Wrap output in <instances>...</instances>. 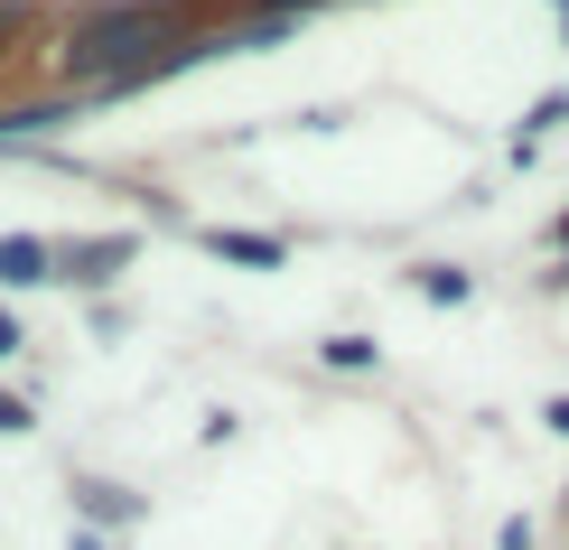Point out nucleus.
I'll return each mask as SVG.
<instances>
[{"instance_id": "nucleus-1", "label": "nucleus", "mask_w": 569, "mask_h": 550, "mask_svg": "<svg viewBox=\"0 0 569 550\" xmlns=\"http://www.w3.org/2000/svg\"><path fill=\"white\" fill-rule=\"evenodd\" d=\"M159 29H169V10H150V0H122V10H93L76 19V38H66V66L93 84H131V76H159Z\"/></svg>"}, {"instance_id": "nucleus-2", "label": "nucleus", "mask_w": 569, "mask_h": 550, "mask_svg": "<svg viewBox=\"0 0 569 550\" xmlns=\"http://www.w3.org/2000/svg\"><path fill=\"white\" fill-rule=\"evenodd\" d=\"M206 243H216L224 261H252V271H280V233H224V224H216Z\"/></svg>"}, {"instance_id": "nucleus-3", "label": "nucleus", "mask_w": 569, "mask_h": 550, "mask_svg": "<svg viewBox=\"0 0 569 550\" xmlns=\"http://www.w3.org/2000/svg\"><path fill=\"white\" fill-rule=\"evenodd\" d=\"M0 280H10V290H29V280H47V243H29V233H10V243H0Z\"/></svg>"}, {"instance_id": "nucleus-4", "label": "nucleus", "mask_w": 569, "mask_h": 550, "mask_svg": "<svg viewBox=\"0 0 569 550\" xmlns=\"http://www.w3.org/2000/svg\"><path fill=\"white\" fill-rule=\"evenodd\" d=\"M420 290H430V299H448V308H458V299H467V271H420Z\"/></svg>"}, {"instance_id": "nucleus-5", "label": "nucleus", "mask_w": 569, "mask_h": 550, "mask_svg": "<svg viewBox=\"0 0 569 550\" xmlns=\"http://www.w3.org/2000/svg\"><path fill=\"white\" fill-rule=\"evenodd\" d=\"M327 364L355 373V364H373V346H365V337H327Z\"/></svg>"}, {"instance_id": "nucleus-6", "label": "nucleus", "mask_w": 569, "mask_h": 550, "mask_svg": "<svg viewBox=\"0 0 569 550\" xmlns=\"http://www.w3.org/2000/svg\"><path fill=\"white\" fill-rule=\"evenodd\" d=\"M19 346H29V337H19V318H0V354H19Z\"/></svg>"}, {"instance_id": "nucleus-7", "label": "nucleus", "mask_w": 569, "mask_h": 550, "mask_svg": "<svg viewBox=\"0 0 569 550\" xmlns=\"http://www.w3.org/2000/svg\"><path fill=\"white\" fill-rule=\"evenodd\" d=\"M541 420H551V429H560V439H569V392H560V401H551V411H541Z\"/></svg>"}, {"instance_id": "nucleus-8", "label": "nucleus", "mask_w": 569, "mask_h": 550, "mask_svg": "<svg viewBox=\"0 0 569 550\" xmlns=\"http://www.w3.org/2000/svg\"><path fill=\"white\" fill-rule=\"evenodd\" d=\"M0 429H29V411H19V401H0Z\"/></svg>"}, {"instance_id": "nucleus-9", "label": "nucleus", "mask_w": 569, "mask_h": 550, "mask_svg": "<svg viewBox=\"0 0 569 550\" xmlns=\"http://www.w3.org/2000/svg\"><path fill=\"white\" fill-rule=\"evenodd\" d=\"M10 29H19V0H0V38H10Z\"/></svg>"}, {"instance_id": "nucleus-10", "label": "nucleus", "mask_w": 569, "mask_h": 550, "mask_svg": "<svg viewBox=\"0 0 569 550\" xmlns=\"http://www.w3.org/2000/svg\"><path fill=\"white\" fill-rule=\"evenodd\" d=\"M560 243H569V214H560Z\"/></svg>"}]
</instances>
